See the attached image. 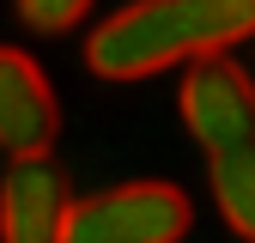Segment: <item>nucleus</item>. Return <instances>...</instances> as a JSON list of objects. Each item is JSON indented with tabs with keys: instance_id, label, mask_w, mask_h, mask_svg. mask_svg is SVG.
Instances as JSON below:
<instances>
[{
	"instance_id": "1",
	"label": "nucleus",
	"mask_w": 255,
	"mask_h": 243,
	"mask_svg": "<svg viewBox=\"0 0 255 243\" xmlns=\"http://www.w3.org/2000/svg\"><path fill=\"white\" fill-rule=\"evenodd\" d=\"M255 37V0H128L85 37V67L134 85L164 67H195Z\"/></svg>"
},
{
	"instance_id": "5",
	"label": "nucleus",
	"mask_w": 255,
	"mask_h": 243,
	"mask_svg": "<svg viewBox=\"0 0 255 243\" xmlns=\"http://www.w3.org/2000/svg\"><path fill=\"white\" fill-rule=\"evenodd\" d=\"M67 207L73 195L55 158H12L0 176V243H61Z\"/></svg>"
},
{
	"instance_id": "2",
	"label": "nucleus",
	"mask_w": 255,
	"mask_h": 243,
	"mask_svg": "<svg viewBox=\"0 0 255 243\" xmlns=\"http://www.w3.org/2000/svg\"><path fill=\"white\" fill-rule=\"evenodd\" d=\"M195 225V201L176 182H122L67 207L61 243H182Z\"/></svg>"
},
{
	"instance_id": "6",
	"label": "nucleus",
	"mask_w": 255,
	"mask_h": 243,
	"mask_svg": "<svg viewBox=\"0 0 255 243\" xmlns=\"http://www.w3.org/2000/svg\"><path fill=\"white\" fill-rule=\"evenodd\" d=\"M213 201L225 213V225L243 243H255V140L213 158Z\"/></svg>"
},
{
	"instance_id": "7",
	"label": "nucleus",
	"mask_w": 255,
	"mask_h": 243,
	"mask_svg": "<svg viewBox=\"0 0 255 243\" xmlns=\"http://www.w3.org/2000/svg\"><path fill=\"white\" fill-rule=\"evenodd\" d=\"M85 12H91V0H18V18L30 30H43V37H61V30L85 24Z\"/></svg>"
},
{
	"instance_id": "3",
	"label": "nucleus",
	"mask_w": 255,
	"mask_h": 243,
	"mask_svg": "<svg viewBox=\"0 0 255 243\" xmlns=\"http://www.w3.org/2000/svg\"><path fill=\"white\" fill-rule=\"evenodd\" d=\"M176 104H182V122H188V134H195V146L207 158L237 152V146L255 140V79L231 55L195 61V67L182 73V98Z\"/></svg>"
},
{
	"instance_id": "4",
	"label": "nucleus",
	"mask_w": 255,
	"mask_h": 243,
	"mask_svg": "<svg viewBox=\"0 0 255 243\" xmlns=\"http://www.w3.org/2000/svg\"><path fill=\"white\" fill-rule=\"evenodd\" d=\"M61 134V104L55 85L37 67V55L0 43V152L6 158H49Z\"/></svg>"
}]
</instances>
